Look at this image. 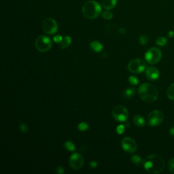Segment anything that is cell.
Instances as JSON below:
<instances>
[{
    "instance_id": "obj_1",
    "label": "cell",
    "mask_w": 174,
    "mask_h": 174,
    "mask_svg": "<svg viewBox=\"0 0 174 174\" xmlns=\"http://www.w3.org/2000/svg\"><path fill=\"white\" fill-rule=\"evenodd\" d=\"M143 166L145 170L150 173H159L165 166L164 160L159 154H151L143 160Z\"/></svg>"
},
{
    "instance_id": "obj_2",
    "label": "cell",
    "mask_w": 174,
    "mask_h": 174,
    "mask_svg": "<svg viewBox=\"0 0 174 174\" xmlns=\"http://www.w3.org/2000/svg\"><path fill=\"white\" fill-rule=\"evenodd\" d=\"M138 94L142 100L148 103L155 102L159 97L157 88L149 83L142 84L138 88Z\"/></svg>"
},
{
    "instance_id": "obj_3",
    "label": "cell",
    "mask_w": 174,
    "mask_h": 174,
    "mask_svg": "<svg viewBox=\"0 0 174 174\" xmlns=\"http://www.w3.org/2000/svg\"><path fill=\"white\" fill-rule=\"evenodd\" d=\"M102 10L100 4L95 1H88L82 7V14L88 19H95L102 14Z\"/></svg>"
},
{
    "instance_id": "obj_4",
    "label": "cell",
    "mask_w": 174,
    "mask_h": 174,
    "mask_svg": "<svg viewBox=\"0 0 174 174\" xmlns=\"http://www.w3.org/2000/svg\"><path fill=\"white\" fill-rule=\"evenodd\" d=\"M52 44L48 37L45 36H40L37 37L35 42V46L37 51L40 52H46L51 48Z\"/></svg>"
},
{
    "instance_id": "obj_5",
    "label": "cell",
    "mask_w": 174,
    "mask_h": 174,
    "mask_svg": "<svg viewBox=\"0 0 174 174\" xmlns=\"http://www.w3.org/2000/svg\"><path fill=\"white\" fill-rule=\"evenodd\" d=\"M162 57V52L156 47L150 48L145 54V59L149 64L154 65L159 63Z\"/></svg>"
},
{
    "instance_id": "obj_6",
    "label": "cell",
    "mask_w": 174,
    "mask_h": 174,
    "mask_svg": "<svg viewBox=\"0 0 174 174\" xmlns=\"http://www.w3.org/2000/svg\"><path fill=\"white\" fill-rule=\"evenodd\" d=\"M113 118L118 122H126L129 118V112L126 107L123 106H116L112 111Z\"/></svg>"
},
{
    "instance_id": "obj_7",
    "label": "cell",
    "mask_w": 174,
    "mask_h": 174,
    "mask_svg": "<svg viewBox=\"0 0 174 174\" xmlns=\"http://www.w3.org/2000/svg\"><path fill=\"white\" fill-rule=\"evenodd\" d=\"M127 68L129 72L134 74H140L143 72L146 68V64L145 61L141 59H134L129 61Z\"/></svg>"
},
{
    "instance_id": "obj_8",
    "label": "cell",
    "mask_w": 174,
    "mask_h": 174,
    "mask_svg": "<svg viewBox=\"0 0 174 174\" xmlns=\"http://www.w3.org/2000/svg\"><path fill=\"white\" fill-rule=\"evenodd\" d=\"M164 116L160 110H153L148 116V123L151 126H157L163 121Z\"/></svg>"
},
{
    "instance_id": "obj_9",
    "label": "cell",
    "mask_w": 174,
    "mask_h": 174,
    "mask_svg": "<svg viewBox=\"0 0 174 174\" xmlns=\"http://www.w3.org/2000/svg\"><path fill=\"white\" fill-rule=\"evenodd\" d=\"M42 29L46 34H55L58 31L57 23H56V21L55 19H53L52 18H46L43 21Z\"/></svg>"
},
{
    "instance_id": "obj_10",
    "label": "cell",
    "mask_w": 174,
    "mask_h": 174,
    "mask_svg": "<svg viewBox=\"0 0 174 174\" xmlns=\"http://www.w3.org/2000/svg\"><path fill=\"white\" fill-rule=\"evenodd\" d=\"M84 158L80 154L74 153L69 157V164L74 170H80L84 165Z\"/></svg>"
},
{
    "instance_id": "obj_11",
    "label": "cell",
    "mask_w": 174,
    "mask_h": 174,
    "mask_svg": "<svg viewBox=\"0 0 174 174\" xmlns=\"http://www.w3.org/2000/svg\"><path fill=\"white\" fill-rule=\"evenodd\" d=\"M121 147L128 153H133L137 150V145L133 139L129 137H124L121 141Z\"/></svg>"
},
{
    "instance_id": "obj_12",
    "label": "cell",
    "mask_w": 174,
    "mask_h": 174,
    "mask_svg": "<svg viewBox=\"0 0 174 174\" xmlns=\"http://www.w3.org/2000/svg\"><path fill=\"white\" fill-rule=\"evenodd\" d=\"M145 75L149 80H156L160 77V72L157 68L152 66L145 70Z\"/></svg>"
},
{
    "instance_id": "obj_13",
    "label": "cell",
    "mask_w": 174,
    "mask_h": 174,
    "mask_svg": "<svg viewBox=\"0 0 174 174\" xmlns=\"http://www.w3.org/2000/svg\"><path fill=\"white\" fill-rule=\"evenodd\" d=\"M117 4V0H102V4L103 7L107 10H112L115 8Z\"/></svg>"
},
{
    "instance_id": "obj_14",
    "label": "cell",
    "mask_w": 174,
    "mask_h": 174,
    "mask_svg": "<svg viewBox=\"0 0 174 174\" xmlns=\"http://www.w3.org/2000/svg\"><path fill=\"white\" fill-rule=\"evenodd\" d=\"M135 93V88L133 87H129L123 91L122 96L125 99H129L134 96Z\"/></svg>"
},
{
    "instance_id": "obj_15",
    "label": "cell",
    "mask_w": 174,
    "mask_h": 174,
    "mask_svg": "<svg viewBox=\"0 0 174 174\" xmlns=\"http://www.w3.org/2000/svg\"><path fill=\"white\" fill-rule=\"evenodd\" d=\"M133 123L136 126H139V127H143L145 125V121L144 117L139 114L135 115L133 117Z\"/></svg>"
},
{
    "instance_id": "obj_16",
    "label": "cell",
    "mask_w": 174,
    "mask_h": 174,
    "mask_svg": "<svg viewBox=\"0 0 174 174\" xmlns=\"http://www.w3.org/2000/svg\"><path fill=\"white\" fill-rule=\"evenodd\" d=\"M91 48L95 52H102L103 48V46L102 44L98 41H93L90 44Z\"/></svg>"
},
{
    "instance_id": "obj_17",
    "label": "cell",
    "mask_w": 174,
    "mask_h": 174,
    "mask_svg": "<svg viewBox=\"0 0 174 174\" xmlns=\"http://www.w3.org/2000/svg\"><path fill=\"white\" fill-rule=\"evenodd\" d=\"M59 44H60V48L61 49L68 48L72 44V38L69 36H66L63 37L62 41Z\"/></svg>"
},
{
    "instance_id": "obj_18",
    "label": "cell",
    "mask_w": 174,
    "mask_h": 174,
    "mask_svg": "<svg viewBox=\"0 0 174 174\" xmlns=\"http://www.w3.org/2000/svg\"><path fill=\"white\" fill-rule=\"evenodd\" d=\"M167 95L169 99L174 101V82L167 88Z\"/></svg>"
},
{
    "instance_id": "obj_19",
    "label": "cell",
    "mask_w": 174,
    "mask_h": 174,
    "mask_svg": "<svg viewBox=\"0 0 174 174\" xmlns=\"http://www.w3.org/2000/svg\"><path fill=\"white\" fill-rule=\"evenodd\" d=\"M131 160L133 163L137 166H140L141 165V164H143L141 158L140 156H138V155H133V156L131 157Z\"/></svg>"
},
{
    "instance_id": "obj_20",
    "label": "cell",
    "mask_w": 174,
    "mask_h": 174,
    "mask_svg": "<svg viewBox=\"0 0 174 174\" xmlns=\"http://www.w3.org/2000/svg\"><path fill=\"white\" fill-rule=\"evenodd\" d=\"M65 148L69 152H74L75 150V145L71 141H67L64 144Z\"/></svg>"
},
{
    "instance_id": "obj_21",
    "label": "cell",
    "mask_w": 174,
    "mask_h": 174,
    "mask_svg": "<svg viewBox=\"0 0 174 174\" xmlns=\"http://www.w3.org/2000/svg\"><path fill=\"white\" fill-rule=\"evenodd\" d=\"M167 42V40L166 39V37H158L156 40V43L157 45H159L160 46H164Z\"/></svg>"
},
{
    "instance_id": "obj_22",
    "label": "cell",
    "mask_w": 174,
    "mask_h": 174,
    "mask_svg": "<svg viewBox=\"0 0 174 174\" xmlns=\"http://www.w3.org/2000/svg\"><path fill=\"white\" fill-rule=\"evenodd\" d=\"M102 17L106 20H110L113 18V14L109 11H105L102 13Z\"/></svg>"
},
{
    "instance_id": "obj_23",
    "label": "cell",
    "mask_w": 174,
    "mask_h": 174,
    "mask_svg": "<svg viewBox=\"0 0 174 174\" xmlns=\"http://www.w3.org/2000/svg\"><path fill=\"white\" fill-rule=\"evenodd\" d=\"M78 129L80 131H85L88 129V125L84 122H82L78 125Z\"/></svg>"
},
{
    "instance_id": "obj_24",
    "label": "cell",
    "mask_w": 174,
    "mask_h": 174,
    "mask_svg": "<svg viewBox=\"0 0 174 174\" xmlns=\"http://www.w3.org/2000/svg\"><path fill=\"white\" fill-rule=\"evenodd\" d=\"M129 83H130L132 85H137L139 84V80H138V78L135 76V75H131V76H130L129 78Z\"/></svg>"
},
{
    "instance_id": "obj_25",
    "label": "cell",
    "mask_w": 174,
    "mask_h": 174,
    "mask_svg": "<svg viewBox=\"0 0 174 174\" xmlns=\"http://www.w3.org/2000/svg\"><path fill=\"white\" fill-rule=\"evenodd\" d=\"M139 41H140V43L141 44V45H145L149 41V37L147 36H141L139 38Z\"/></svg>"
},
{
    "instance_id": "obj_26",
    "label": "cell",
    "mask_w": 174,
    "mask_h": 174,
    "mask_svg": "<svg viewBox=\"0 0 174 174\" xmlns=\"http://www.w3.org/2000/svg\"><path fill=\"white\" fill-rule=\"evenodd\" d=\"M168 169L171 173L174 174V158L169 160L168 163Z\"/></svg>"
},
{
    "instance_id": "obj_27",
    "label": "cell",
    "mask_w": 174,
    "mask_h": 174,
    "mask_svg": "<svg viewBox=\"0 0 174 174\" xmlns=\"http://www.w3.org/2000/svg\"><path fill=\"white\" fill-rule=\"evenodd\" d=\"M125 126L123 125H120L116 127V133L118 135H121L125 131Z\"/></svg>"
},
{
    "instance_id": "obj_28",
    "label": "cell",
    "mask_w": 174,
    "mask_h": 174,
    "mask_svg": "<svg viewBox=\"0 0 174 174\" xmlns=\"http://www.w3.org/2000/svg\"><path fill=\"white\" fill-rule=\"evenodd\" d=\"M19 129H20V131L23 133H27L28 130H29L28 126H27L26 124H25V123H21L19 125Z\"/></svg>"
},
{
    "instance_id": "obj_29",
    "label": "cell",
    "mask_w": 174,
    "mask_h": 174,
    "mask_svg": "<svg viewBox=\"0 0 174 174\" xmlns=\"http://www.w3.org/2000/svg\"><path fill=\"white\" fill-rule=\"evenodd\" d=\"M63 37L61 36H60V35H58V36H56L53 37V40H54V42H56V43H60L62 41Z\"/></svg>"
},
{
    "instance_id": "obj_30",
    "label": "cell",
    "mask_w": 174,
    "mask_h": 174,
    "mask_svg": "<svg viewBox=\"0 0 174 174\" xmlns=\"http://www.w3.org/2000/svg\"><path fill=\"white\" fill-rule=\"evenodd\" d=\"M56 172L58 174H63L64 173V169H63V167L61 166H57L56 168Z\"/></svg>"
},
{
    "instance_id": "obj_31",
    "label": "cell",
    "mask_w": 174,
    "mask_h": 174,
    "mask_svg": "<svg viewBox=\"0 0 174 174\" xmlns=\"http://www.w3.org/2000/svg\"><path fill=\"white\" fill-rule=\"evenodd\" d=\"M89 164L91 167H92V168H96L98 165V164L96 161H91Z\"/></svg>"
},
{
    "instance_id": "obj_32",
    "label": "cell",
    "mask_w": 174,
    "mask_h": 174,
    "mask_svg": "<svg viewBox=\"0 0 174 174\" xmlns=\"http://www.w3.org/2000/svg\"><path fill=\"white\" fill-rule=\"evenodd\" d=\"M118 31H119V33H121V34H125L126 33V29H125V28H123V27H121L120 29H118Z\"/></svg>"
},
{
    "instance_id": "obj_33",
    "label": "cell",
    "mask_w": 174,
    "mask_h": 174,
    "mask_svg": "<svg viewBox=\"0 0 174 174\" xmlns=\"http://www.w3.org/2000/svg\"><path fill=\"white\" fill-rule=\"evenodd\" d=\"M169 134L172 136H174V126L169 129Z\"/></svg>"
},
{
    "instance_id": "obj_34",
    "label": "cell",
    "mask_w": 174,
    "mask_h": 174,
    "mask_svg": "<svg viewBox=\"0 0 174 174\" xmlns=\"http://www.w3.org/2000/svg\"><path fill=\"white\" fill-rule=\"evenodd\" d=\"M174 36V32L173 31H171L169 32V37H173Z\"/></svg>"
},
{
    "instance_id": "obj_35",
    "label": "cell",
    "mask_w": 174,
    "mask_h": 174,
    "mask_svg": "<svg viewBox=\"0 0 174 174\" xmlns=\"http://www.w3.org/2000/svg\"><path fill=\"white\" fill-rule=\"evenodd\" d=\"M125 126H126V127H129V124L128 122H125Z\"/></svg>"
}]
</instances>
